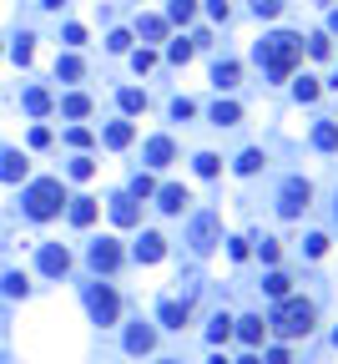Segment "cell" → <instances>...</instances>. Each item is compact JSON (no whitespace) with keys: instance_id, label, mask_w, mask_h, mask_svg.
I'll return each mask as SVG.
<instances>
[{"instance_id":"cell-1","label":"cell","mask_w":338,"mask_h":364,"mask_svg":"<svg viewBox=\"0 0 338 364\" xmlns=\"http://www.w3.org/2000/svg\"><path fill=\"white\" fill-rule=\"evenodd\" d=\"M298 56H303V41H298V36H288V31L258 41V61H263V71H268L272 81H288L293 66H298Z\"/></svg>"},{"instance_id":"cell-2","label":"cell","mask_w":338,"mask_h":364,"mask_svg":"<svg viewBox=\"0 0 338 364\" xmlns=\"http://www.w3.org/2000/svg\"><path fill=\"white\" fill-rule=\"evenodd\" d=\"M313 304L308 298H278V309H272V319H268V329H278L283 339H298V334H308L313 329Z\"/></svg>"},{"instance_id":"cell-3","label":"cell","mask_w":338,"mask_h":364,"mask_svg":"<svg viewBox=\"0 0 338 364\" xmlns=\"http://www.w3.org/2000/svg\"><path fill=\"white\" fill-rule=\"evenodd\" d=\"M61 208H66V187H61V177H40V182L26 187V212L36 223H51Z\"/></svg>"},{"instance_id":"cell-4","label":"cell","mask_w":338,"mask_h":364,"mask_svg":"<svg viewBox=\"0 0 338 364\" xmlns=\"http://www.w3.org/2000/svg\"><path fill=\"white\" fill-rule=\"evenodd\" d=\"M86 309H91V319H96V324H116L121 298H116V289H112V284H91V293H86Z\"/></svg>"},{"instance_id":"cell-5","label":"cell","mask_w":338,"mask_h":364,"mask_svg":"<svg viewBox=\"0 0 338 364\" xmlns=\"http://www.w3.org/2000/svg\"><path fill=\"white\" fill-rule=\"evenodd\" d=\"M313 203V187L303 182V177H293V182H283V198H278V212L283 218H298V212Z\"/></svg>"},{"instance_id":"cell-6","label":"cell","mask_w":338,"mask_h":364,"mask_svg":"<svg viewBox=\"0 0 338 364\" xmlns=\"http://www.w3.org/2000/svg\"><path fill=\"white\" fill-rule=\"evenodd\" d=\"M40 273H46V278H66V273H71L66 243H46V248H40Z\"/></svg>"},{"instance_id":"cell-7","label":"cell","mask_w":338,"mask_h":364,"mask_svg":"<svg viewBox=\"0 0 338 364\" xmlns=\"http://www.w3.org/2000/svg\"><path fill=\"white\" fill-rule=\"evenodd\" d=\"M217 218H213V212H197V218H192V248L197 253H213L217 248Z\"/></svg>"},{"instance_id":"cell-8","label":"cell","mask_w":338,"mask_h":364,"mask_svg":"<svg viewBox=\"0 0 338 364\" xmlns=\"http://www.w3.org/2000/svg\"><path fill=\"white\" fill-rule=\"evenodd\" d=\"M116 263H121L116 238H96V243H91V268H96V273H112Z\"/></svg>"},{"instance_id":"cell-9","label":"cell","mask_w":338,"mask_h":364,"mask_svg":"<svg viewBox=\"0 0 338 364\" xmlns=\"http://www.w3.org/2000/svg\"><path fill=\"white\" fill-rule=\"evenodd\" d=\"M137 218H141L137 198H132V192H116V198H112V223L116 228H137Z\"/></svg>"},{"instance_id":"cell-10","label":"cell","mask_w":338,"mask_h":364,"mask_svg":"<svg viewBox=\"0 0 338 364\" xmlns=\"http://www.w3.org/2000/svg\"><path fill=\"white\" fill-rule=\"evenodd\" d=\"M126 349H132V354H152L157 349V329L152 324H132V329H126Z\"/></svg>"},{"instance_id":"cell-11","label":"cell","mask_w":338,"mask_h":364,"mask_svg":"<svg viewBox=\"0 0 338 364\" xmlns=\"http://www.w3.org/2000/svg\"><path fill=\"white\" fill-rule=\"evenodd\" d=\"M141 157H146V167H167V162L177 157V147H172V137H152Z\"/></svg>"},{"instance_id":"cell-12","label":"cell","mask_w":338,"mask_h":364,"mask_svg":"<svg viewBox=\"0 0 338 364\" xmlns=\"http://www.w3.org/2000/svg\"><path fill=\"white\" fill-rule=\"evenodd\" d=\"M162 253H167V238H162V233H141V243H137V263H162Z\"/></svg>"},{"instance_id":"cell-13","label":"cell","mask_w":338,"mask_h":364,"mask_svg":"<svg viewBox=\"0 0 338 364\" xmlns=\"http://www.w3.org/2000/svg\"><path fill=\"white\" fill-rule=\"evenodd\" d=\"M26 173H31V162L20 152H0V182H20Z\"/></svg>"},{"instance_id":"cell-14","label":"cell","mask_w":338,"mask_h":364,"mask_svg":"<svg viewBox=\"0 0 338 364\" xmlns=\"http://www.w3.org/2000/svg\"><path fill=\"white\" fill-rule=\"evenodd\" d=\"M187 203H192V198H187V187H177V182H167V187L157 192V208H162V212H182Z\"/></svg>"},{"instance_id":"cell-15","label":"cell","mask_w":338,"mask_h":364,"mask_svg":"<svg viewBox=\"0 0 338 364\" xmlns=\"http://www.w3.org/2000/svg\"><path fill=\"white\" fill-rule=\"evenodd\" d=\"M232 324H238V339L243 344H263V334H268V324L258 314H247V319H232Z\"/></svg>"},{"instance_id":"cell-16","label":"cell","mask_w":338,"mask_h":364,"mask_svg":"<svg viewBox=\"0 0 338 364\" xmlns=\"http://www.w3.org/2000/svg\"><path fill=\"white\" fill-rule=\"evenodd\" d=\"M238 81H243V66H238V61H217V71H213V87H217V92H232Z\"/></svg>"},{"instance_id":"cell-17","label":"cell","mask_w":338,"mask_h":364,"mask_svg":"<svg viewBox=\"0 0 338 364\" xmlns=\"http://www.w3.org/2000/svg\"><path fill=\"white\" fill-rule=\"evenodd\" d=\"M187 314H192V309H187V304H177V298H167V304L157 309V319H162L167 329H182V324H187Z\"/></svg>"},{"instance_id":"cell-18","label":"cell","mask_w":338,"mask_h":364,"mask_svg":"<svg viewBox=\"0 0 338 364\" xmlns=\"http://www.w3.org/2000/svg\"><path fill=\"white\" fill-rule=\"evenodd\" d=\"M71 223L76 228H91L96 223V198H71Z\"/></svg>"},{"instance_id":"cell-19","label":"cell","mask_w":338,"mask_h":364,"mask_svg":"<svg viewBox=\"0 0 338 364\" xmlns=\"http://www.w3.org/2000/svg\"><path fill=\"white\" fill-rule=\"evenodd\" d=\"M132 137H137V132H132V122H112V126H107V147H112V152L132 147Z\"/></svg>"},{"instance_id":"cell-20","label":"cell","mask_w":338,"mask_h":364,"mask_svg":"<svg viewBox=\"0 0 338 364\" xmlns=\"http://www.w3.org/2000/svg\"><path fill=\"white\" fill-rule=\"evenodd\" d=\"M313 147H318V152H333L338 147V122H318L313 126Z\"/></svg>"},{"instance_id":"cell-21","label":"cell","mask_w":338,"mask_h":364,"mask_svg":"<svg viewBox=\"0 0 338 364\" xmlns=\"http://www.w3.org/2000/svg\"><path fill=\"white\" fill-rule=\"evenodd\" d=\"M137 36H141V41H167V20H162V15H141V20H137Z\"/></svg>"},{"instance_id":"cell-22","label":"cell","mask_w":338,"mask_h":364,"mask_svg":"<svg viewBox=\"0 0 338 364\" xmlns=\"http://www.w3.org/2000/svg\"><path fill=\"white\" fill-rule=\"evenodd\" d=\"M213 122H217V126H238V122H243V106H238V101H217V106H213Z\"/></svg>"},{"instance_id":"cell-23","label":"cell","mask_w":338,"mask_h":364,"mask_svg":"<svg viewBox=\"0 0 338 364\" xmlns=\"http://www.w3.org/2000/svg\"><path fill=\"white\" fill-rule=\"evenodd\" d=\"M26 112H31V117H46V112H51V92L31 87V92H26Z\"/></svg>"},{"instance_id":"cell-24","label":"cell","mask_w":338,"mask_h":364,"mask_svg":"<svg viewBox=\"0 0 338 364\" xmlns=\"http://www.w3.org/2000/svg\"><path fill=\"white\" fill-rule=\"evenodd\" d=\"M192 15H197V0H172L167 6V20H177V26H187Z\"/></svg>"},{"instance_id":"cell-25","label":"cell","mask_w":338,"mask_h":364,"mask_svg":"<svg viewBox=\"0 0 338 364\" xmlns=\"http://www.w3.org/2000/svg\"><path fill=\"white\" fill-rule=\"evenodd\" d=\"M61 112H66V117H91V96H81V92H71L66 101H61Z\"/></svg>"},{"instance_id":"cell-26","label":"cell","mask_w":338,"mask_h":364,"mask_svg":"<svg viewBox=\"0 0 338 364\" xmlns=\"http://www.w3.org/2000/svg\"><path fill=\"white\" fill-rule=\"evenodd\" d=\"M81 71H86V66H81L76 56H61V61H56V76H61V81H81Z\"/></svg>"},{"instance_id":"cell-27","label":"cell","mask_w":338,"mask_h":364,"mask_svg":"<svg viewBox=\"0 0 338 364\" xmlns=\"http://www.w3.org/2000/svg\"><path fill=\"white\" fill-rule=\"evenodd\" d=\"M121 112H126V117H137V112H146V96H141L137 87H126V92H121Z\"/></svg>"},{"instance_id":"cell-28","label":"cell","mask_w":338,"mask_h":364,"mask_svg":"<svg viewBox=\"0 0 338 364\" xmlns=\"http://www.w3.org/2000/svg\"><path fill=\"white\" fill-rule=\"evenodd\" d=\"M10 56H15V66H26V61L36 56V36H20L15 46H10Z\"/></svg>"},{"instance_id":"cell-29","label":"cell","mask_w":338,"mask_h":364,"mask_svg":"<svg viewBox=\"0 0 338 364\" xmlns=\"http://www.w3.org/2000/svg\"><path fill=\"white\" fill-rule=\"evenodd\" d=\"M258 167H263V152H258V147H247V152L238 157V173H243V177H252Z\"/></svg>"},{"instance_id":"cell-30","label":"cell","mask_w":338,"mask_h":364,"mask_svg":"<svg viewBox=\"0 0 338 364\" xmlns=\"http://www.w3.org/2000/svg\"><path fill=\"white\" fill-rule=\"evenodd\" d=\"M192 51H197L192 41H172V46H167V56H172L177 66H187V61H192Z\"/></svg>"},{"instance_id":"cell-31","label":"cell","mask_w":338,"mask_h":364,"mask_svg":"<svg viewBox=\"0 0 338 364\" xmlns=\"http://www.w3.org/2000/svg\"><path fill=\"white\" fill-rule=\"evenodd\" d=\"M227 334H232V319H227V314H217V319H213V329H207V339H213V344H222Z\"/></svg>"},{"instance_id":"cell-32","label":"cell","mask_w":338,"mask_h":364,"mask_svg":"<svg viewBox=\"0 0 338 364\" xmlns=\"http://www.w3.org/2000/svg\"><path fill=\"white\" fill-rule=\"evenodd\" d=\"M272 298H288V273H268V284H263Z\"/></svg>"},{"instance_id":"cell-33","label":"cell","mask_w":338,"mask_h":364,"mask_svg":"<svg viewBox=\"0 0 338 364\" xmlns=\"http://www.w3.org/2000/svg\"><path fill=\"white\" fill-rule=\"evenodd\" d=\"M6 293H10V298H26V293H31L26 273H10V278H6Z\"/></svg>"},{"instance_id":"cell-34","label":"cell","mask_w":338,"mask_h":364,"mask_svg":"<svg viewBox=\"0 0 338 364\" xmlns=\"http://www.w3.org/2000/svg\"><path fill=\"white\" fill-rule=\"evenodd\" d=\"M252 10H258L263 20H272V15H283V0H252Z\"/></svg>"},{"instance_id":"cell-35","label":"cell","mask_w":338,"mask_h":364,"mask_svg":"<svg viewBox=\"0 0 338 364\" xmlns=\"http://www.w3.org/2000/svg\"><path fill=\"white\" fill-rule=\"evenodd\" d=\"M91 173H96V162H91V157H76V162H71V177H76V182H86Z\"/></svg>"},{"instance_id":"cell-36","label":"cell","mask_w":338,"mask_h":364,"mask_svg":"<svg viewBox=\"0 0 338 364\" xmlns=\"http://www.w3.org/2000/svg\"><path fill=\"white\" fill-rule=\"evenodd\" d=\"M197 173H202V177H217V173H222V162H217L213 152H202V157H197Z\"/></svg>"},{"instance_id":"cell-37","label":"cell","mask_w":338,"mask_h":364,"mask_svg":"<svg viewBox=\"0 0 338 364\" xmlns=\"http://www.w3.org/2000/svg\"><path fill=\"white\" fill-rule=\"evenodd\" d=\"M318 92H323V87H318L313 76H303V81H298V101H318Z\"/></svg>"},{"instance_id":"cell-38","label":"cell","mask_w":338,"mask_h":364,"mask_svg":"<svg viewBox=\"0 0 338 364\" xmlns=\"http://www.w3.org/2000/svg\"><path fill=\"white\" fill-rule=\"evenodd\" d=\"M303 248H308V259H323V253H328V238H323V233H313Z\"/></svg>"},{"instance_id":"cell-39","label":"cell","mask_w":338,"mask_h":364,"mask_svg":"<svg viewBox=\"0 0 338 364\" xmlns=\"http://www.w3.org/2000/svg\"><path fill=\"white\" fill-rule=\"evenodd\" d=\"M172 117H177V122H187V117H197V106L187 101V96H177V101H172Z\"/></svg>"},{"instance_id":"cell-40","label":"cell","mask_w":338,"mask_h":364,"mask_svg":"<svg viewBox=\"0 0 338 364\" xmlns=\"http://www.w3.org/2000/svg\"><path fill=\"white\" fill-rule=\"evenodd\" d=\"M66 142H71V147H91V132H86V126H71Z\"/></svg>"},{"instance_id":"cell-41","label":"cell","mask_w":338,"mask_h":364,"mask_svg":"<svg viewBox=\"0 0 338 364\" xmlns=\"http://www.w3.org/2000/svg\"><path fill=\"white\" fill-rule=\"evenodd\" d=\"M258 253H263V263H278V253H283V248L272 243V238H263V243H258Z\"/></svg>"},{"instance_id":"cell-42","label":"cell","mask_w":338,"mask_h":364,"mask_svg":"<svg viewBox=\"0 0 338 364\" xmlns=\"http://www.w3.org/2000/svg\"><path fill=\"white\" fill-rule=\"evenodd\" d=\"M132 66H137V71H152V66H157V56H152V51H137V56H132Z\"/></svg>"},{"instance_id":"cell-43","label":"cell","mask_w":338,"mask_h":364,"mask_svg":"<svg viewBox=\"0 0 338 364\" xmlns=\"http://www.w3.org/2000/svg\"><path fill=\"white\" fill-rule=\"evenodd\" d=\"M308 51H313V56H318V61H323V56H328L333 46H328V36H313V41H308Z\"/></svg>"},{"instance_id":"cell-44","label":"cell","mask_w":338,"mask_h":364,"mask_svg":"<svg viewBox=\"0 0 338 364\" xmlns=\"http://www.w3.org/2000/svg\"><path fill=\"white\" fill-rule=\"evenodd\" d=\"M152 192H157L152 177H137V182H132V198H152Z\"/></svg>"},{"instance_id":"cell-45","label":"cell","mask_w":338,"mask_h":364,"mask_svg":"<svg viewBox=\"0 0 338 364\" xmlns=\"http://www.w3.org/2000/svg\"><path fill=\"white\" fill-rule=\"evenodd\" d=\"M227 253H232V259H238V263H243V259H247V253H252V248H247V238H232V243H227Z\"/></svg>"},{"instance_id":"cell-46","label":"cell","mask_w":338,"mask_h":364,"mask_svg":"<svg viewBox=\"0 0 338 364\" xmlns=\"http://www.w3.org/2000/svg\"><path fill=\"white\" fill-rule=\"evenodd\" d=\"M66 46H86V31H81V26H66Z\"/></svg>"},{"instance_id":"cell-47","label":"cell","mask_w":338,"mask_h":364,"mask_svg":"<svg viewBox=\"0 0 338 364\" xmlns=\"http://www.w3.org/2000/svg\"><path fill=\"white\" fill-rule=\"evenodd\" d=\"M107 46H112V51H126V46H132V36H126V31H112Z\"/></svg>"},{"instance_id":"cell-48","label":"cell","mask_w":338,"mask_h":364,"mask_svg":"<svg viewBox=\"0 0 338 364\" xmlns=\"http://www.w3.org/2000/svg\"><path fill=\"white\" fill-rule=\"evenodd\" d=\"M31 147H51V132H46V126H31Z\"/></svg>"},{"instance_id":"cell-49","label":"cell","mask_w":338,"mask_h":364,"mask_svg":"<svg viewBox=\"0 0 338 364\" xmlns=\"http://www.w3.org/2000/svg\"><path fill=\"white\" fill-rule=\"evenodd\" d=\"M207 10H213L217 20H227V0H207Z\"/></svg>"},{"instance_id":"cell-50","label":"cell","mask_w":338,"mask_h":364,"mask_svg":"<svg viewBox=\"0 0 338 364\" xmlns=\"http://www.w3.org/2000/svg\"><path fill=\"white\" fill-rule=\"evenodd\" d=\"M268 364H293V359H288V349H268Z\"/></svg>"},{"instance_id":"cell-51","label":"cell","mask_w":338,"mask_h":364,"mask_svg":"<svg viewBox=\"0 0 338 364\" xmlns=\"http://www.w3.org/2000/svg\"><path fill=\"white\" fill-rule=\"evenodd\" d=\"M328 31H333V36H338V10H333V15H328Z\"/></svg>"},{"instance_id":"cell-52","label":"cell","mask_w":338,"mask_h":364,"mask_svg":"<svg viewBox=\"0 0 338 364\" xmlns=\"http://www.w3.org/2000/svg\"><path fill=\"white\" fill-rule=\"evenodd\" d=\"M40 6H51V10H61V6H66V0H40Z\"/></svg>"},{"instance_id":"cell-53","label":"cell","mask_w":338,"mask_h":364,"mask_svg":"<svg viewBox=\"0 0 338 364\" xmlns=\"http://www.w3.org/2000/svg\"><path fill=\"white\" fill-rule=\"evenodd\" d=\"M238 364H258V359H252V354H247V359H238Z\"/></svg>"},{"instance_id":"cell-54","label":"cell","mask_w":338,"mask_h":364,"mask_svg":"<svg viewBox=\"0 0 338 364\" xmlns=\"http://www.w3.org/2000/svg\"><path fill=\"white\" fill-rule=\"evenodd\" d=\"M213 364H227V359H222V354H217V359H213Z\"/></svg>"},{"instance_id":"cell-55","label":"cell","mask_w":338,"mask_h":364,"mask_svg":"<svg viewBox=\"0 0 338 364\" xmlns=\"http://www.w3.org/2000/svg\"><path fill=\"white\" fill-rule=\"evenodd\" d=\"M333 344H338V334H333Z\"/></svg>"},{"instance_id":"cell-56","label":"cell","mask_w":338,"mask_h":364,"mask_svg":"<svg viewBox=\"0 0 338 364\" xmlns=\"http://www.w3.org/2000/svg\"><path fill=\"white\" fill-rule=\"evenodd\" d=\"M333 87H338V81H333Z\"/></svg>"}]
</instances>
